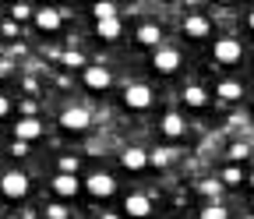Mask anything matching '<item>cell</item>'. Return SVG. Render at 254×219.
Segmentation results:
<instances>
[{
  "label": "cell",
  "instance_id": "obj_1",
  "mask_svg": "<svg viewBox=\"0 0 254 219\" xmlns=\"http://www.w3.org/2000/svg\"><path fill=\"white\" fill-rule=\"evenodd\" d=\"M212 57H215V64L233 68V64H240L244 46H240V39H233V36H222V39H215V43H212Z\"/></svg>",
  "mask_w": 254,
  "mask_h": 219
},
{
  "label": "cell",
  "instance_id": "obj_2",
  "mask_svg": "<svg viewBox=\"0 0 254 219\" xmlns=\"http://www.w3.org/2000/svg\"><path fill=\"white\" fill-rule=\"evenodd\" d=\"M0 195L11 198V202H21L28 195V177L21 170H7L4 177H0Z\"/></svg>",
  "mask_w": 254,
  "mask_h": 219
},
{
  "label": "cell",
  "instance_id": "obj_3",
  "mask_svg": "<svg viewBox=\"0 0 254 219\" xmlns=\"http://www.w3.org/2000/svg\"><path fill=\"white\" fill-rule=\"evenodd\" d=\"M155 99V92L141 81H131V85H124V106L127 110H148Z\"/></svg>",
  "mask_w": 254,
  "mask_h": 219
},
{
  "label": "cell",
  "instance_id": "obj_4",
  "mask_svg": "<svg viewBox=\"0 0 254 219\" xmlns=\"http://www.w3.org/2000/svg\"><path fill=\"white\" fill-rule=\"evenodd\" d=\"M180 64H184V57H180V50H173V46H159V50L152 53V68H155L159 74H173V71H180Z\"/></svg>",
  "mask_w": 254,
  "mask_h": 219
},
{
  "label": "cell",
  "instance_id": "obj_5",
  "mask_svg": "<svg viewBox=\"0 0 254 219\" xmlns=\"http://www.w3.org/2000/svg\"><path fill=\"white\" fill-rule=\"evenodd\" d=\"M81 81H85V88H92V92H106V88L113 85V74H110V68H103V64H88V68L81 71Z\"/></svg>",
  "mask_w": 254,
  "mask_h": 219
},
{
  "label": "cell",
  "instance_id": "obj_6",
  "mask_svg": "<svg viewBox=\"0 0 254 219\" xmlns=\"http://www.w3.org/2000/svg\"><path fill=\"white\" fill-rule=\"evenodd\" d=\"M85 191H88L92 198H110V195L117 191V180H113L110 173H103V170H99V173H88V177H85Z\"/></svg>",
  "mask_w": 254,
  "mask_h": 219
},
{
  "label": "cell",
  "instance_id": "obj_7",
  "mask_svg": "<svg viewBox=\"0 0 254 219\" xmlns=\"http://www.w3.org/2000/svg\"><path fill=\"white\" fill-rule=\"evenodd\" d=\"M88 124H92V113L85 106H67V110L60 113V128L64 131H85Z\"/></svg>",
  "mask_w": 254,
  "mask_h": 219
},
{
  "label": "cell",
  "instance_id": "obj_8",
  "mask_svg": "<svg viewBox=\"0 0 254 219\" xmlns=\"http://www.w3.org/2000/svg\"><path fill=\"white\" fill-rule=\"evenodd\" d=\"M120 166H124L127 173H141V170L148 166V152H145L141 145H127V148L120 152Z\"/></svg>",
  "mask_w": 254,
  "mask_h": 219
},
{
  "label": "cell",
  "instance_id": "obj_9",
  "mask_svg": "<svg viewBox=\"0 0 254 219\" xmlns=\"http://www.w3.org/2000/svg\"><path fill=\"white\" fill-rule=\"evenodd\" d=\"M184 36L187 39H208L212 36V21L205 14H187L184 18Z\"/></svg>",
  "mask_w": 254,
  "mask_h": 219
},
{
  "label": "cell",
  "instance_id": "obj_10",
  "mask_svg": "<svg viewBox=\"0 0 254 219\" xmlns=\"http://www.w3.org/2000/svg\"><path fill=\"white\" fill-rule=\"evenodd\" d=\"M50 187H53V195H57V198H67V202H71V198L81 191V180H78L74 173H57Z\"/></svg>",
  "mask_w": 254,
  "mask_h": 219
},
{
  "label": "cell",
  "instance_id": "obj_11",
  "mask_svg": "<svg viewBox=\"0 0 254 219\" xmlns=\"http://www.w3.org/2000/svg\"><path fill=\"white\" fill-rule=\"evenodd\" d=\"M32 21H36L39 32H57V28L64 25V11H57V7H39Z\"/></svg>",
  "mask_w": 254,
  "mask_h": 219
},
{
  "label": "cell",
  "instance_id": "obj_12",
  "mask_svg": "<svg viewBox=\"0 0 254 219\" xmlns=\"http://www.w3.org/2000/svg\"><path fill=\"white\" fill-rule=\"evenodd\" d=\"M14 138H18V142H36V138H43L39 117H21V120L14 124Z\"/></svg>",
  "mask_w": 254,
  "mask_h": 219
},
{
  "label": "cell",
  "instance_id": "obj_13",
  "mask_svg": "<svg viewBox=\"0 0 254 219\" xmlns=\"http://www.w3.org/2000/svg\"><path fill=\"white\" fill-rule=\"evenodd\" d=\"M148 212H152V198H148V195H127V198H124V216L145 219Z\"/></svg>",
  "mask_w": 254,
  "mask_h": 219
},
{
  "label": "cell",
  "instance_id": "obj_14",
  "mask_svg": "<svg viewBox=\"0 0 254 219\" xmlns=\"http://www.w3.org/2000/svg\"><path fill=\"white\" fill-rule=\"evenodd\" d=\"M124 36V21L120 18H110V21H95V39H103V43H113Z\"/></svg>",
  "mask_w": 254,
  "mask_h": 219
},
{
  "label": "cell",
  "instance_id": "obj_15",
  "mask_svg": "<svg viewBox=\"0 0 254 219\" xmlns=\"http://www.w3.org/2000/svg\"><path fill=\"white\" fill-rule=\"evenodd\" d=\"M159 131H163L166 138H184V135H187V120H184L180 113H166L163 124H159Z\"/></svg>",
  "mask_w": 254,
  "mask_h": 219
},
{
  "label": "cell",
  "instance_id": "obj_16",
  "mask_svg": "<svg viewBox=\"0 0 254 219\" xmlns=\"http://www.w3.org/2000/svg\"><path fill=\"white\" fill-rule=\"evenodd\" d=\"M134 39H138L141 46H155V50H159V43H163V28H159V25H152V21H145V25H138Z\"/></svg>",
  "mask_w": 254,
  "mask_h": 219
},
{
  "label": "cell",
  "instance_id": "obj_17",
  "mask_svg": "<svg viewBox=\"0 0 254 219\" xmlns=\"http://www.w3.org/2000/svg\"><path fill=\"white\" fill-rule=\"evenodd\" d=\"M184 103H187L190 110H205V106H208V92H205L201 85H187V88H184Z\"/></svg>",
  "mask_w": 254,
  "mask_h": 219
},
{
  "label": "cell",
  "instance_id": "obj_18",
  "mask_svg": "<svg viewBox=\"0 0 254 219\" xmlns=\"http://www.w3.org/2000/svg\"><path fill=\"white\" fill-rule=\"evenodd\" d=\"M215 96H219V99H226V103H237V99L244 96V85L233 81V78H226V81H219V85H215Z\"/></svg>",
  "mask_w": 254,
  "mask_h": 219
},
{
  "label": "cell",
  "instance_id": "obj_19",
  "mask_svg": "<svg viewBox=\"0 0 254 219\" xmlns=\"http://www.w3.org/2000/svg\"><path fill=\"white\" fill-rule=\"evenodd\" d=\"M92 18H95V21H110V18H120V14H117V4L99 0V4H92Z\"/></svg>",
  "mask_w": 254,
  "mask_h": 219
},
{
  "label": "cell",
  "instance_id": "obj_20",
  "mask_svg": "<svg viewBox=\"0 0 254 219\" xmlns=\"http://www.w3.org/2000/svg\"><path fill=\"white\" fill-rule=\"evenodd\" d=\"M170 163H173V152H170V148H152V152H148V166L166 170Z\"/></svg>",
  "mask_w": 254,
  "mask_h": 219
},
{
  "label": "cell",
  "instance_id": "obj_21",
  "mask_svg": "<svg viewBox=\"0 0 254 219\" xmlns=\"http://www.w3.org/2000/svg\"><path fill=\"white\" fill-rule=\"evenodd\" d=\"M219 180H222V187H237V184H244L247 177H244V170H240V166H233V163H230L226 170L219 173Z\"/></svg>",
  "mask_w": 254,
  "mask_h": 219
},
{
  "label": "cell",
  "instance_id": "obj_22",
  "mask_svg": "<svg viewBox=\"0 0 254 219\" xmlns=\"http://www.w3.org/2000/svg\"><path fill=\"white\" fill-rule=\"evenodd\" d=\"M226 155H230V163H233V166H240L247 155H251V145H247V142H233V145L226 148Z\"/></svg>",
  "mask_w": 254,
  "mask_h": 219
},
{
  "label": "cell",
  "instance_id": "obj_23",
  "mask_svg": "<svg viewBox=\"0 0 254 219\" xmlns=\"http://www.w3.org/2000/svg\"><path fill=\"white\" fill-rule=\"evenodd\" d=\"M198 219H230V212L222 209L219 202H208V205H205V209L198 212Z\"/></svg>",
  "mask_w": 254,
  "mask_h": 219
},
{
  "label": "cell",
  "instance_id": "obj_24",
  "mask_svg": "<svg viewBox=\"0 0 254 219\" xmlns=\"http://www.w3.org/2000/svg\"><path fill=\"white\" fill-rule=\"evenodd\" d=\"M39 7H32V4H14L11 7V21H28V18H36Z\"/></svg>",
  "mask_w": 254,
  "mask_h": 219
},
{
  "label": "cell",
  "instance_id": "obj_25",
  "mask_svg": "<svg viewBox=\"0 0 254 219\" xmlns=\"http://www.w3.org/2000/svg\"><path fill=\"white\" fill-rule=\"evenodd\" d=\"M198 191H201L205 198H212V202H215V198H219V191H222V180H201V184H198Z\"/></svg>",
  "mask_w": 254,
  "mask_h": 219
},
{
  "label": "cell",
  "instance_id": "obj_26",
  "mask_svg": "<svg viewBox=\"0 0 254 219\" xmlns=\"http://www.w3.org/2000/svg\"><path fill=\"white\" fill-rule=\"evenodd\" d=\"M64 68H81V71H85L88 64H85V57H81L78 50H67V53H64Z\"/></svg>",
  "mask_w": 254,
  "mask_h": 219
},
{
  "label": "cell",
  "instance_id": "obj_27",
  "mask_svg": "<svg viewBox=\"0 0 254 219\" xmlns=\"http://www.w3.org/2000/svg\"><path fill=\"white\" fill-rule=\"evenodd\" d=\"M57 166H60V173H74L78 177V159H74V155H60Z\"/></svg>",
  "mask_w": 254,
  "mask_h": 219
},
{
  "label": "cell",
  "instance_id": "obj_28",
  "mask_svg": "<svg viewBox=\"0 0 254 219\" xmlns=\"http://www.w3.org/2000/svg\"><path fill=\"white\" fill-rule=\"evenodd\" d=\"M46 219H67V205H60V202H53V205L46 209Z\"/></svg>",
  "mask_w": 254,
  "mask_h": 219
},
{
  "label": "cell",
  "instance_id": "obj_29",
  "mask_svg": "<svg viewBox=\"0 0 254 219\" xmlns=\"http://www.w3.org/2000/svg\"><path fill=\"white\" fill-rule=\"evenodd\" d=\"M11 155H28V142H18V138H14V145H11Z\"/></svg>",
  "mask_w": 254,
  "mask_h": 219
},
{
  "label": "cell",
  "instance_id": "obj_30",
  "mask_svg": "<svg viewBox=\"0 0 254 219\" xmlns=\"http://www.w3.org/2000/svg\"><path fill=\"white\" fill-rule=\"evenodd\" d=\"M11 113V96H0V120Z\"/></svg>",
  "mask_w": 254,
  "mask_h": 219
},
{
  "label": "cell",
  "instance_id": "obj_31",
  "mask_svg": "<svg viewBox=\"0 0 254 219\" xmlns=\"http://www.w3.org/2000/svg\"><path fill=\"white\" fill-rule=\"evenodd\" d=\"M4 36H18V21H11V18L4 21Z\"/></svg>",
  "mask_w": 254,
  "mask_h": 219
},
{
  "label": "cell",
  "instance_id": "obj_32",
  "mask_svg": "<svg viewBox=\"0 0 254 219\" xmlns=\"http://www.w3.org/2000/svg\"><path fill=\"white\" fill-rule=\"evenodd\" d=\"M21 110H25V117H32V113H36V103H32V99H25V103H21Z\"/></svg>",
  "mask_w": 254,
  "mask_h": 219
},
{
  "label": "cell",
  "instance_id": "obj_33",
  "mask_svg": "<svg viewBox=\"0 0 254 219\" xmlns=\"http://www.w3.org/2000/svg\"><path fill=\"white\" fill-rule=\"evenodd\" d=\"M247 25H251V28H254V11H251V14H247Z\"/></svg>",
  "mask_w": 254,
  "mask_h": 219
},
{
  "label": "cell",
  "instance_id": "obj_34",
  "mask_svg": "<svg viewBox=\"0 0 254 219\" xmlns=\"http://www.w3.org/2000/svg\"><path fill=\"white\" fill-rule=\"evenodd\" d=\"M247 184H251V187H254V173H251V177H247Z\"/></svg>",
  "mask_w": 254,
  "mask_h": 219
},
{
  "label": "cell",
  "instance_id": "obj_35",
  "mask_svg": "<svg viewBox=\"0 0 254 219\" xmlns=\"http://www.w3.org/2000/svg\"><path fill=\"white\" fill-rule=\"evenodd\" d=\"M240 219H254V212H251V216H240Z\"/></svg>",
  "mask_w": 254,
  "mask_h": 219
},
{
  "label": "cell",
  "instance_id": "obj_36",
  "mask_svg": "<svg viewBox=\"0 0 254 219\" xmlns=\"http://www.w3.org/2000/svg\"><path fill=\"white\" fill-rule=\"evenodd\" d=\"M7 219H14V216H7Z\"/></svg>",
  "mask_w": 254,
  "mask_h": 219
}]
</instances>
